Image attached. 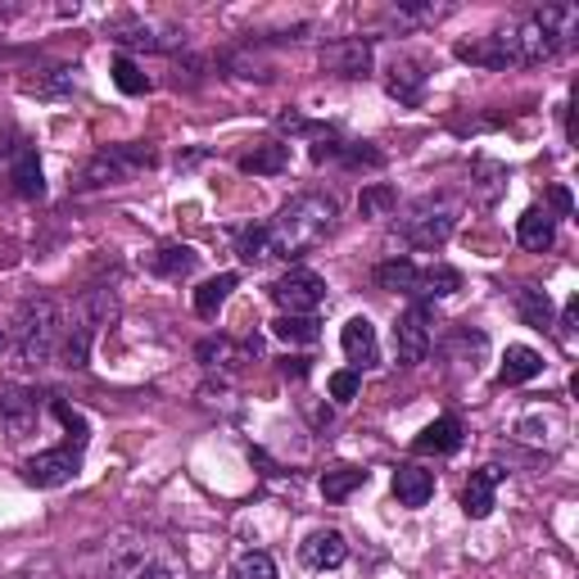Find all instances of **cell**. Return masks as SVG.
<instances>
[{
  "mask_svg": "<svg viewBox=\"0 0 579 579\" xmlns=\"http://www.w3.org/2000/svg\"><path fill=\"white\" fill-rule=\"evenodd\" d=\"M336 217H340V204H336V196H326V190H303V196L286 200L281 213L267 223L272 259H299V254H309L313 244H322L330 236Z\"/></svg>",
  "mask_w": 579,
  "mask_h": 579,
  "instance_id": "6da1fadb",
  "label": "cell"
},
{
  "mask_svg": "<svg viewBox=\"0 0 579 579\" xmlns=\"http://www.w3.org/2000/svg\"><path fill=\"white\" fill-rule=\"evenodd\" d=\"M579 27V10L575 5H543L534 14H526L520 23L503 27V46L512 64H547L575 41Z\"/></svg>",
  "mask_w": 579,
  "mask_h": 579,
  "instance_id": "7a4b0ae2",
  "label": "cell"
},
{
  "mask_svg": "<svg viewBox=\"0 0 579 579\" xmlns=\"http://www.w3.org/2000/svg\"><path fill=\"white\" fill-rule=\"evenodd\" d=\"M104 562L109 579H181V553L146 530H123L104 543Z\"/></svg>",
  "mask_w": 579,
  "mask_h": 579,
  "instance_id": "3957f363",
  "label": "cell"
},
{
  "mask_svg": "<svg viewBox=\"0 0 579 579\" xmlns=\"http://www.w3.org/2000/svg\"><path fill=\"white\" fill-rule=\"evenodd\" d=\"M114 313H118V294L109 290V286L81 290L73 299V309L64 313V336H60V353H54V357H60L68 372H81V367L91 363L96 336H100L109 322H114Z\"/></svg>",
  "mask_w": 579,
  "mask_h": 579,
  "instance_id": "277c9868",
  "label": "cell"
},
{
  "mask_svg": "<svg viewBox=\"0 0 579 579\" xmlns=\"http://www.w3.org/2000/svg\"><path fill=\"white\" fill-rule=\"evenodd\" d=\"M60 336H64L60 299L37 294L18 309L14 330H10V349L23 367H46V363H54V353H60Z\"/></svg>",
  "mask_w": 579,
  "mask_h": 579,
  "instance_id": "5b68a950",
  "label": "cell"
},
{
  "mask_svg": "<svg viewBox=\"0 0 579 579\" xmlns=\"http://www.w3.org/2000/svg\"><path fill=\"white\" fill-rule=\"evenodd\" d=\"M150 163H154V150L141 146V141H131V146H104V150H96L77 168L73 190H81V196H87V190H104V186H127L131 177H141Z\"/></svg>",
  "mask_w": 579,
  "mask_h": 579,
  "instance_id": "8992f818",
  "label": "cell"
},
{
  "mask_svg": "<svg viewBox=\"0 0 579 579\" xmlns=\"http://www.w3.org/2000/svg\"><path fill=\"white\" fill-rule=\"evenodd\" d=\"M453 227H457V209L444 196H426L399 217L394 231L407 250H439L453 236Z\"/></svg>",
  "mask_w": 579,
  "mask_h": 579,
  "instance_id": "52a82bcc",
  "label": "cell"
},
{
  "mask_svg": "<svg viewBox=\"0 0 579 579\" xmlns=\"http://www.w3.org/2000/svg\"><path fill=\"white\" fill-rule=\"evenodd\" d=\"M81 453H87V439H68V444H60V449L27 457L23 462V484H33V489H60V484H68L81 471Z\"/></svg>",
  "mask_w": 579,
  "mask_h": 579,
  "instance_id": "ba28073f",
  "label": "cell"
},
{
  "mask_svg": "<svg viewBox=\"0 0 579 579\" xmlns=\"http://www.w3.org/2000/svg\"><path fill=\"white\" fill-rule=\"evenodd\" d=\"M435 326H439V317H435L430 303H412V309L399 317V326H394V349H399V363L403 367L426 363V353L435 349Z\"/></svg>",
  "mask_w": 579,
  "mask_h": 579,
  "instance_id": "9c48e42d",
  "label": "cell"
},
{
  "mask_svg": "<svg viewBox=\"0 0 579 579\" xmlns=\"http://www.w3.org/2000/svg\"><path fill=\"white\" fill-rule=\"evenodd\" d=\"M272 299L286 309V317H313L322 309V299H326V281L309 267H290L286 277L272 286Z\"/></svg>",
  "mask_w": 579,
  "mask_h": 579,
  "instance_id": "30bf717a",
  "label": "cell"
},
{
  "mask_svg": "<svg viewBox=\"0 0 579 579\" xmlns=\"http://www.w3.org/2000/svg\"><path fill=\"white\" fill-rule=\"evenodd\" d=\"M322 68L336 77H367L372 73V41L363 37H344L322 46Z\"/></svg>",
  "mask_w": 579,
  "mask_h": 579,
  "instance_id": "8fae6325",
  "label": "cell"
},
{
  "mask_svg": "<svg viewBox=\"0 0 579 579\" xmlns=\"http://www.w3.org/2000/svg\"><path fill=\"white\" fill-rule=\"evenodd\" d=\"M503 466H480V471H471V480H466L462 489V512L471 520H484L493 512V499H499V484H503Z\"/></svg>",
  "mask_w": 579,
  "mask_h": 579,
  "instance_id": "7c38bea8",
  "label": "cell"
},
{
  "mask_svg": "<svg viewBox=\"0 0 579 579\" xmlns=\"http://www.w3.org/2000/svg\"><path fill=\"white\" fill-rule=\"evenodd\" d=\"M299 557H303V566H313V570H336L349 557V539L340 530H313L309 539L299 543Z\"/></svg>",
  "mask_w": 579,
  "mask_h": 579,
  "instance_id": "4fadbf2b",
  "label": "cell"
},
{
  "mask_svg": "<svg viewBox=\"0 0 579 579\" xmlns=\"http://www.w3.org/2000/svg\"><path fill=\"white\" fill-rule=\"evenodd\" d=\"M503 196H507V163L480 154V159L471 163V200H476L480 209H493Z\"/></svg>",
  "mask_w": 579,
  "mask_h": 579,
  "instance_id": "5bb4252c",
  "label": "cell"
},
{
  "mask_svg": "<svg viewBox=\"0 0 579 579\" xmlns=\"http://www.w3.org/2000/svg\"><path fill=\"white\" fill-rule=\"evenodd\" d=\"M340 349L353 367H376L380 363V344H376V326L367 317H349L340 330Z\"/></svg>",
  "mask_w": 579,
  "mask_h": 579,
  "instance_id": "9a60e30c",
  "label": "cell"
},
{
  "mask_svg": "<svg viewBox=\"0 0 579 579\" xmlns=\"http://www.w3.org/2000/svg\"><path fill=\"white\" fill-rule=\"evenodd\" d=\"M516 240L526 244L530 254L553 250V240H557V217L547 213V209H526V213L516 217Z\"/></svg>",
  "mask_w": 579,
  "mask_h": 579,
  "instance_id": "2e32d148",
  "label": "cell"
},
{
  "mask_svg": "<svg viewBox=\"0 0 579 579\" xmlns=\"http://www.w3.org/2000/svg\"><path fill=\"white\" fill-rule=\"evenodd\" d=\"M462 290V272L449 263H435V267H417V281H412V299L430 303V299H449Z\"/></svg>",
  "mask_w": 579,
  "mask_h": 579,
  "instance_id": "e0dca14e",
  "label": "cell"
},
{
  "mask_svg": "<svg viewBox=\"0 0 579 579\" xmlns=\"http://www.w3.org/2000/svg\"><path fill=\"white\" fill-rule=\"evenodd\" d=\"M10 186H14V196L18 200H41L46 196V173H41V159L37 150H18L14 163H10Z\"/></svg>",
  "mask_w": 579,
  "mask_h": 579,
  "instance_id": "ac0fdd59",
  "label": "cell"
},
{
  "mask_svg": "<svg viewBox=\"0 0 579 579\" xmlns=\"http://www.w3.org/2000/svg\"><path fill=\"white\" fill-rule=\"evenodd\" d=\"M512 303H516V317L526 322V326H534V330H553L557 326V313H553V299H547V290H539V286H516Z\"/></svg>",
  "mask_w": 579,
  "mask_h": 579,
  "instance_id": "d6986e66",
  "label": "cell"
},
{
  "mask_svg": "<svg viewBox=\"0 0 579 579\" xmlns=\"http://www.w3.org/2000/svg\"><path fill=\"white\" fill-rule=\"evenodd\" d=\"M385 87H390V96L399 104H421L426 96V73L417 60H394L390 64V77H385Z\"/></svg>",
  "mask_w": 579,
  "mask_h": 579,
  "instance_id": "ffe728a7",
  "label": "cell"
},
{
  "mask_svg": "<svg viewBox=\"0 0 579 579\" xmlns=\"http://www.w3.org/2000/svg\"><path fill=\"white\" fill-rule=\"evenodd\" d=\"M543 372V353L539 349H530V344H512L507 353H503V367H499V385H526V380H534Z\"/></svg>",
  "mask_w": 579,
  "mask_h": 579,
  "instance_id": "44dd1931",
  "label": "cell"
},
{
  "mask_svg": "<svg viewBox=\"0 0 579 579\" xmlns=\"http://www.w3.org/2000/svg\"><path fill=\"white\" fill-rule=\"evenodd\" d=\"M435 493V471H421V466H399L394 471V499L403 507H426Z\"/></svg>",
  "mask_w": 579,
  "mask_h": 579,
  "instance_id": "7402d4cb",
  "label": "cell"
},
{
  "mask_svg": "<svg viewBox=\"0 0 579 579\" xmlns=\"http://www.w3.org/2000/svg\"><path fill=\"white\" fill-rule=\"evenodd\" d=\"M286 163H290V146L286 141H263V146H254L250 154L240 159V173H250V177H277V173H286Z\"/></svg>",
  "mask_w": 579,
  "mask_h": 579,
  "instance_id": "603a6c76",
  "label": "cell"
},
{
  "mask_svg": "<svg viewBox=\"0 0 579 579\" xmlns=\"http://www.w3.org/2000/svg\"><path fill=\"white\" fill-rule=\"evenodd\" d=\"M412 449H417V453H457L462 449V421L457 417L430 421L417 439H412Z\"/></svg>",
  "mask_w": 579,
  "mask_h": 579,
  "instance_id": "cb8c5ba5",
  "label": "cell"
},
{
  "mask_svg": "<svg viewBox=\"0 0 579 579\" xmlns=\"http://www.w3.org/2000/svg\"><path fill=\"white\" fill-rule=\"evenodd\" d=\"M37 77H23L18 87L27 91V96H73V87H77V68H68V64H54V68H33Z\"/></svg>",
  "mask_w": 579,
  "mask_h": 579,
  "instance_id": "d4e9b609",
  "label": "cell"
},
{
  "mask_svg": "<svg viewBox=\"0 0 579 579\" xmlns=\"http://www.w3.org/2000/svg\"><path fill=\"white\" fill-rule=\"evenodd\" d=\"M196 250L190 244H163V250H154L150 254V272L154 277H168V281H181V277H190L196 272Z\"/></svg>",
  "mask_w": 579,
  "mask_h": 579,
  "instance_id": "484cf974",
  "label": "cell"
},
{
  "mask_svg": "<svg viewBox=\"0 0 579 579\" xmlns=\"http://www.w3.org/2000/svg\"><path fill=\"white\" fill-rule=\"evenodd\" d=\"M240 286V277L236 272H223V277H213V281H204L200 290H196V313L200 317H213L217 309H223V303L231 299V290Z\"/></svg>",
  "mask_w": 579,
  "mask_h": 579,
  "instance_id": "4316f807",
  "label": "cell"
},
{
  "mask_svg": "<svg viewBox=\"0 0 579 579\" xmlns=\"http://www.w3.org/2000/svg\"><path fill=\"white\" fill-rule=\"evenodd\" d=\"M372 277H376V286L380 290H403V294H412V281H417V263H412V259H385L376 272H372Z\"/></svg>",
  "mask_w": 579,
  "mask_h": 579,
  "instance_id": "83f0119b",
  "label": "cell"
},
{
  "mask_svg": "<svg viewBox=\"0 0 579 579\" xmlns=\"http://www.w3.org/2000/svg\"><path fill=\"white\" fill-rule=\"evenodd\" d=\"M33 417H37V407H33V399H27L23 390H5V394H0V421L14 430V439H18L27 426H33Z\"/></svg>",
  "mask_w": 579,
  "mask_h": 579,
  "instance_id": "f1b7e54d",
  "label": "cell"
},
{
  "mask_svg": "<svg viewBox=\"0 0 579 579\" xmlns=\"http://www.w3.org/2000/svg\"><path fill=\"white\" fill-rule=\"evenodd\" d=\"M363 480H367V471H357V466H336V471L322 476V499L326 503H344Z\"/></svg>",
  "mask_w": 579,
  "mask_h": 579,
  "instance_id": "f546056e",
  "label": "cell"
},
{
  "mask_svg": "<svg viewBox=\"0 0 579 579\" xmlns=\"http://www.w3.org/2000/svg\"><path fill=\"white\" fill-rule=\"evenodd\" d=\"M394 209H399V190L385 186V181H372L363 196H357V213L363 217H390Z\"/></svg>",
  "mask_w": 579,
  "mask_h": 579,
  "instance_id": "4dcf8cb0",
  "label": "cell"
},
{
  "mask_svg": "<svg viewBox=\"0 0 579 579\" xmlns=\"http://www.w3.org/2000/svg\"><path fill=\"white\" fill-rule=\"evenodd\" d=\"M109 73H114V87H118L123 96H146V91H150V77L141 73V64H136L131 54H118Z\"/></svg>",
  "mask_w": 579,
  "mask_h": 579,
  "instance_id": "1f68e13d",
  "label": "cell"
},
{
  "mask_svg": "<svg viewBox=\"0 0 579 579\" xmlns=\"http://www.w3.org/2000/svg\"><path fill=\"white\" fill-rule=\"evenodd\" d=\"M272 330H277V340H286V344H313L322 330H317V317H277L272 322Z\"/></svg>",
  "mask_w": 579,
  "mask_h": 579,
  "instance_id": "d6a6232c",
  "label": "cell"
},
{
  "mask_svg": "<svg viewBox=\"0 0 579 579\" xmlns=\"http://www.w3.org/2000/svg\"><path fill=\"white\" fill-rule=\"evenodd\" d=\"M236 254L244 259V263H267L272 259V236H267V227H250V231H240V244H236Z\"/></svg>",
  "mask_w": 579,
  "mask_h": 579,
  "instance_id": "836d02e7",
  "label": "cell"
},
{
  "mask_svg": "<svg viewBox=\"0 0 579 579\" xmlns=\"http://www.w3.org/2000/svg\"><path fill=\"white\" fill-rule=\"evenodd\" d=\"M231 579H277V562L267 553H240L231 566Z\"/></svg>",
  "mask_w": 579,
  "mask_h": 579,
  "instance_id": "e575fe53",
  "label": "cell"
},
{
  "mask_svg": "<svg viewBox=\"0 0 579 579\" xmlns=\"http://www.w3.org/2000/svg\"><path fill=\"white\" fill-rule=\"evenodd\" d=\"M340 163H349V168H380L385 154H380V150H372L367 141H344Z\"/></svg>",
  "mask_w": 579,
  "mask_h": 579,
  "instance_id": "d590c367",
  "label": "cell"
},
{
  "mask_svg": "<svg viewBox=\"0 0 579 579\" xmlns=\"http://www.w3.org/2000/svg\"><path fill=\"white\" fill-rule=\"evenodd\" d=\"M444 14H449V5H399L394 10L399 23H439Z\"/></svg>",
  "mask_w": 579,
  "mask_h": 579,
  "instance_id": "8d00e7d4",
  "label": "cell"
},
{
  "mask_svg": "<svg viewBox=\"0 0 579 579\" xmlns=\"http://www.w3.org/2000/svg\"><path fill=\"white\" fill-rule=\"evenodd\" d=\"M357 385H363V376H357V372H336V376H330V399L349 403L357 394Z\"/></svg>",
  "mask_w": 579,
  "mask_h": 579,
  "instance_id": "74e56055",
  "label": "cell"
},
{
  "mask_svg": "<svg viewBox=\"0 0 579 579\" xmlns=\"http://www.w3.org/2000/svg\"><path fill=\"white\" fill-rule=\"evenodd\" d=\"M547 200H553L557 217H570V213H575V204H570V190H566V186H553V190H547Z\"/></svg>",
  "mask_w": 579,
  "mask_h": 579,
  "instance_id": "f35d334b",
  "label": "cell"
},
{
  "mask_svg": "<svg viewBox=\"0 0 579 579\" xmlns=\"http://www.w3.org/2000/svg\"><path fill=\"white\" fill-rule=\"evenodd\" d=\"M575 322H579V294H570V299H566V313H562V326H566V336L575 330Z\"/></svg>",
  "mask_w": 579,
  "mask_h": 579,
  "instance_id": "ab89813d",
  "label": "cell"
},
{
  "mask_svg": "<svg viewBox=\"0 0 579 579\" xmlns=\"http://www.w3.org/2000/svg\"><path fill=\"white\" fill-rule=\"evenodd\" d=\"M303 372H309V357H286V376H303Z\"/></svg>",
  "mask_w": 579,
  "mask_h": 579,
  "instance_id": "60d3db41",
  "label": "cell"
}]
</instances>
